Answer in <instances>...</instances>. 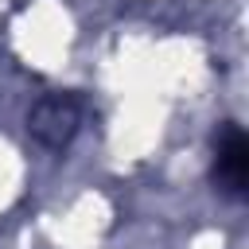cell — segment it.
Returning a JSON list of instances; mask_svg holds the SVG:
<instances>
[{
	"label": "cell",
	"instance_id": "obj_1",
	"mask_svg": "<svg viewBox=\"0 0 249 249\" xmlns=\"http://www.w3.org/2000/svg\"><path fill=\"white\" fill-rule=\"evenodd\" d=\"M245 171H249V144L241 128H222L218 136V160H214V175L226 183V191H241L245 187Z\"/></svg>",
	"mask_w": 249,
	"mask_h": 249
}]
</instances>
